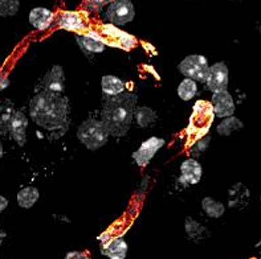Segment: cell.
<instances>
[{
	"mask_svg": "<svg viewBox=\"0 0 261 259\" xmlns=\"http://www.w3.org/2000/svg\"><path fill=\"white\" fill-rule=\"evenodd\" d=\"M12 107H3L0 106V130L10 131V123L13 115Z\"/></svg>",
	"mask_w": 261,
	"mask_h": 259,
	"instance_id": "24",
	"label": "cell"
},
{
	"mask_svg": "<svg viewBox=\"0 0 261 259\" xmlns=\"http://www.w3.org/2000/svg\"><path fill=\"white\" fill-rule=\"evenodd\" d=\"M64 259H89V256L84 251H69Z\"/></svg>",
	"mask_w": 261,
	"mask_h": 259,
	"instance_id": "26",
	"label": "cell"
},
{
	"mask_svg": "<svg viewBox=\"0 0 261 259\" xmlns=\"http://www.w3.org/2000/svg\"><path fill=\"white\" fill-rule=\"evenodd\" d=\"M3 154H4V151H3V145H2V140H0V159L3 158Z\"/></svg>",
	"mask_w": 261,
	"mask_h": 259,
	"instance_id": "29",
	"label": "cell"
},
{
	"mask_svg": "<svg viewBox=\"0 0 261 259\" xmlns=\"http://www.w3.org/2000/svg\"><path fill=\"white\" fill-rule=\"evenodd\" d=\"M101 253L110 259H125L127 255V243L123 238L117 237L103 243Z\"/></svg>",
	"mask_w": 261,
	"mask_h": 259,
	"instance_id": "13",
	"label": "cell"
},
{
	"mask_svg": "<svg viewBox=\"0 0 261 259\" xmlns=\"http://www.w3.org/2000/svg\"><path fill=\"white\" fill-rule=\"evenodd\" d=\"M186 232H187V234H189L190 237H192V238H195V237H199V236H202L203 233L205 232L204 227L200 225L199 222H196V221H194L192 218H187L186 220Z\"/></svg>",
	"mask_w": 261,
	"mask_h": 259,
	"instance_id": "25",
	"label": "cell"
},
{
	"mask_svg": "<svg viewBox=\"0 0 261 259\" xmlns=\"http://www.w3.org/2000/svg\"><path fill=\"white\" fill-rule=\"evenodd\" d=\"M40 193L37 188L35 187H27L23 188L21 190H19V193H17V204H19V207L24 208V209H30L32 208L36 201L39 200Z\"/></svg>",
	"mask_w": 261,
	"mask_h": 259,
	"instance_id": "17",
	"label": "cell"
},
{
	"mask_svg": "<svg viewBox=\"0 0 261 259\" xmlns=\"http://www.w3.org/2000/svg\"><path fill=\"white\" fill-rule=\"evenodd\" d=\"M55 15L52 11L44 7H36L30 12V23L39 31H45L52 24Z\"/></svg>",
	"mask_w": 261,
	"mask_h": 259,
	"instance_id": "15",
	"label": "cell"
},
{
	"mask_svg": "<svg viewBox=\"0 0 261 259\" xmlns=\"http://www.w3.org/2000/svg\"><path fill=\"white\" fill-rule=\"evenodd\" d=\"M202 179V165L195 159H187L180 165V181L189 185H195Z\"/></svg>",
	"mask_w": 261,
	"mask_h": 259,
	"instance_id": "10",
	"label": "cell"
},
{
	"mask_svg": "<svg viewBox=\"0 0 261 259\" xmlns=\"http://www.w3.org/2000/svg\"><path fill=\"white\" fill-rule=\"evenodd\" d=\"M102 40L105 37L110 39V43L113 46H119V48H126V49H130L132 46H134L136 44V39L132 37L130 35H127L126 32L119 31L118 28L114 26V24H108V25H103L102 28Z\"/></svg>",
	"mask_w": 261,
	"mask_h": 259,
	"instance_id": "9",
	"label": "cell"
},
{
	"mask_svg": "<svg viewBox=\"0 0 261 259\" xmlns=\"http://www.w3.org/2000/svg\"><path fill=\"white\" fill-rule=\"evenodd\" d=\"M212 108L218 118H228L235 112V102L227 90L214 93L212 95Z\"/></svg>",
	"mask_w": 261,
	"mask_h": 259,
	"instance_id": "8",
	"label": "cell"
},
{
	"mask_svg": "<svg viewBox=\"0 0 261 259\" xmlns=\"http://www.w3.org/2000/svg\"><path fill=\"white\" fill-rule=\"evenodd\" d=\"M202 208L205 213H207V216L212 217V218H219L225 212L224 205L220 201L214 200L212 197H205V198H203Z\"/></svg>",
	"mask_w": 261,
	"mask_h": 259,
	"instance_id": "19",
	"label": "cell"
},
{
	"mask_svg": "<svg viewBox=\"0 0 261 259\" xmlns=\"http://www.w3.org/2000/svg\"><path fill=\"white\" fill-rule=\"evenodd\" d=\"M134 118H136L139 127H149L150 125L155 122L156 114L150 107H138L136 108Z\"/></svg>",
	"mask_w": 261,
	"mask_h": 259,
	"instance_id": "20",
	"label": "cell"
},
{
	"mask_svg": "<svg viewBox=\"0 0 261 259\" xmlns=\"http://www.w3.org/2000/svg\"><path fill=\"white\" fill-rule=\"evenodd\" d=\"M7 207H8V200H7L6 197L0 196V213H2Z\"/></svg>",
	"mask_w": 261,
	"mask_h": 259,
	"instance_id": "27",
	"label": "cell"
},
{
	"mask_svg": "<svg viewBox=\"0 0 261 259\" xmlns=\"http://www.w3.org/2000/svg\"><path fill=\"white\" fill-rule=\"evenodd\" d=\"M101 86H102V92L108 95H118L123 93L125 89V83L119 78L114 76H103L102 81H101Z\"/></svg>",
	"mask_w": 261,
	"mask_h": 259,
	"instance_id": "18",
	"label": "cell"
},
{
	"mask_svg": "<svg viewBox=\"0 0 261 259\" xmlns=\"http://www.w3.org/2000/svg\"><path fill=\"white\" fill-rule=\"evenodd\" d=\"M68 99L61 93L49 92L44 89L37 93L30 103L31 118L37 126L48 131H66L68 121Z\"/></svg>",
	"mask_w": 261,
	"mask_h": 259,
	"instance_id": "1",
	"label": "cell"
},
{
	"mask_svg": "<svg viewBox=\"0 0 261 259\" xmlns=\"http://www.w3.org/2000/svg\"><path fill=\"white\" fill-rule=\"evenodd\" d=\"M64 82H65L64 69L60 65H55L44 77V89L49 90V92L63 93Z\"/></svg>",
	"mask_w": 261,
	"mask_h": 259,
	"instance_id": "14",
	"label": "cell"
},
{
	"mask_svg": "<svg viewBox=\"0 0 261 259\" xmlns=\"http://www.w3.org/2000/svg\"><path fill=\"white\" fill-rule=\"evenodd\" d=\"M4 238H6V233H4V230L0 227V246H2V242H3Z\"/></svg>",
	"mask_w": 261,
	"mask_h": 259,
	"instance_id": "28",
	"label": "cell"
},
{
	"mask_svg": "<svg viewBox=\"0 0 261 259\" xmlns=\"http://www.w3.org/2000/svg\"><path fill=\"white\" fill-rule=\"evenodd\" d=\"M228 66L225 65V63H216L215 65L210 66L208 76H207V88L211 90L212 93L223 92L227 90L228 86Z\"/></svg>",
	"mask_w": 261,
	"mask_h": 259,
	"instance_id": "6",
	"label": "cell"
},
{
	"mask_svg": "<svg viewBox=\"0 0 261 259\" xmlns=\"http://www.w3.org/2000/svg\"><path fill=\"white\" fill-rule=\"evenodd\" d=\"M112 2H117V0H106V3H112Z\"/></svg>",
	"mask_w": 261,
	"mask_h": 259,
	"instance_id": "30",
	"label": "cell"
},
{
	"mask_svg": "<svg viewBox=\"0 0 261 259\" xmlns=\"http://www.w3.org/2000/svg\"><path fill=\"white\" fill-rule=\"evenodd\" d=\"M136 16V10L132 0H117L112 2L106 10V19L114 25H125L133 21Z\"/></svg>",
	"mask_w": 261,
	"mask_h": 259,
	"instance_id": "5",
	"label": "cell"
},
{
	"mask_svg": "<svg viewBox=\"0 0 261 259\" xmlns=\"http://www.w3.org/2000/svg\"><path fill=\"white\" fill-rule=\"evenodd\" d=\"M196 93H198V86H196L195 79H183L178 88V94L180 97V99H183V101H190V99H192L196 95Z\"/></svg>",
	"mask_w": 261,
	"mask_h": 259,
	"instance_id": "21",
	"label": "cell"
},
{
	"mask_svg": "<svg viewBox=\"0 0 261 259\" xmlns=\"http://www.w3.org/2000/svg\"><path fill=\"white\" fill-rule=\"evenodd\" d=\"M109 131L102 123L97 119H86L77 130V138L90 151H96L103 147L109 139Z\"/></svg>",
	"mask_w": 261,
	"mask_h": 259,
	"instance_id": "3",
	"label": "cell"
},
{
	"mask_svg": "<svg viewBox=\"0 0 261 259\" xmlns=\"http://www.w3.org/2000/svg\"><path fill=\"white\" fill-rule=\"evenodd\" d=\"M59 24L61 28L66 31H72V32L83 31L85 28V21H84L83 15L80 12H74V11L63 12V15L60 16Z\"/></svg>",
	"mask_w": 261,
	"mask_h": 259,
	"instance_id": "16",
	"label": "cell"
},
{
	"mask_svg": "<svg viewBox=\"0 0 261 259\" xmlns=\"http://www.w3.org/2000/svg\"><path fill=\"white\" fill-rule=\"evenodd\" d=\"M179 72L187 78L195 79L196 82H205L208 76V61L204 56L200 54H191L186 57L178 66Z\"/></svg>",
	"mask_w": 261,
	"mask_h": 259,
	"instance_id": "4",
	"label": "cell"
},
{
	"mask_svg": "<svg viewBox=\"0 0 261 259\" xmlns=\"http://www.w3.org/2000/svg\"><path fill=\"white\" fill-rule=\"evenodd\" d=\"M77 43L80 48L88 54H96V53H102L105 49V43H103L102 36L97 35L96 32H90L86 36H77Z\"/></svg>",
	"mask_w": 261,
	"mask_h": 259,
	"instance_id": "12",
	"label": "cell"
},
{
	"mask_svg": "<svg viewBox=\"0 0 261 259\" xmlns=\"http://www.w3.org/2000/svg\"><path fill=\"white\" fill-rule=\"evenodd\" d=\"M20 7V0H0V16L8 17L16 15Z\"/></svg>",
	"mask_w": 261,
	"mask_h": 259,
	"instance_id": "23",
	"label": "cell"
},
{
	"mask_svg": "<svg viewBox=\"0 0 261 259\" xmlns=\"http://www.w3.org/2000/svg\"><path fill=\"white\" fill-rule=\"evenodd\" d=\"M27 126H28V121H27L25 115L21 111L13 112L12 119H11L10 123V132L12 135V138L16 140V143L20 147H23L25 145Z\"/></svg>",
	"mask_w": 261,
	"mask_h": 259,
	"instance_id": "11",
	"label": "cell"
},
{
	"mask_svg": "<svg viewBox=\"0 0 261 259\" xmlns=\"http://www.w3.org/2000/svg\"><path fill=\"white\" fill-rule=\"evenodd\" d=\"M137 97L132 93L112 95L102 110L101 121L113 136H123L129 131L136 114Z\"/></svg>",
	"mask_w": 261,
	"mask_h": 259,
	"instance_id": "2",
	"label": "cell"
},
{
	"mask_svg": "<svg viewBox=\"0 0 261 259\" xmlns=\"http://www.w3.org/2000/svg\"><path fill=\"white\" fill-rule=\"evenodd\" d=\"M244 127V125H243L242 121H239L238 118H235V117H228L227 119H224V121L220 123V125L218 126V128H216V131H218V134L223 135V136H227V135L232 134L233 131H238V130H242V128Z\"/></svg>",
	"mask_w": 261,
	"mask_h": 259,
	"instance_id": "22",
	"label": "cell"
},
{
	"mask_svg": "<svg viewBox=\"0 0 261 259\" xmlns=\"http://www.w3.org/2000/svg\"><path fill=\"white\" fill-rule=\"evenodd\" d=\"M163 146H165V139L152 136V138L143 141L142 145H141V147L133 154V159L136 160V163L139 167H145V165L149 164L150 160L155 156L156 152H158Z\"/></svg>",
	"mask_w": 261,
	"mask_h": 259,
	"instance_id": "7",
	"label": "cell"
}]
</instances>
